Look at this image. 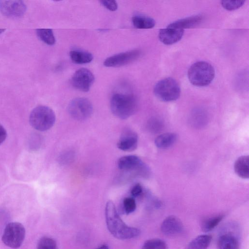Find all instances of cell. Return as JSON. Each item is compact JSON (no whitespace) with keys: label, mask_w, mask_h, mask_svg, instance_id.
<instances>
[{"label":"cell","mask_w":249,"mask_h":249,"mask_svg":"<svg viewBox=\"0 0 249 249\" xmlns=\"http://www.w3.org/2000/svg\"><path fill=\"white\" fill-rule=\"evenodd\" d=\"M110 109L117 117L126 119L132 115L137 108V100L131 94L115 93L110 99Z\"/></svg>","instance_id":"7a4b0ae2"},{"label":"cell","mask_w":249,"mask_h":249,"mask_svg":"<svg viewBox=\"0 0 249 249\" xmlns=\"http://www.w3.org/2000/svg\"><path fill=\"white\" fill-rule=\"evenodd\" d=\"M96 249H108V248L107 246L106 245H102L101 246H100V247Z\"/></svg>","instance_id":"4dcf8cb0"},{"label":"cell","mask_w":249,"mask_h":249,"mask_svg":"<svg viewBox=\"0 0 249 249\" xmlns=\"http://www.w3.org/2000/svg\"><path fill=\"white\" fill-rule=\"evenodd\" d=\"M101 4L107 9L111 11H115L118 8L117 2L113 0H103L100 1Z\"/></svg>","instance_id":"83f0119b"},{"label":"cell","mask_w":249,"mask_h":249,"mask_svg":"<svg viewBox=\"0 0 249 249\" xmlns=\"http://www.w3.org/2000/svg\"><path fill=\"white\" fill-rule=\"evenodd\" d=\"M37 249H58L56 242L48 237L41 238L37 244Z\"/></svg>","instance_id":"d4e9b609"},{"label":"cell","mask_w":249,"mask_h":249,"mask_svg":"<svg viewBox=\"0 0 249 249\" xmlns=\"http://www.w3.org/2000/svg\"><path fill=\"white\" fill-rule=\"evenodd\" d=\"M55 121V115L51 108L45 106H39L31 111L29 122L36 130L44 131L50 129Z\"/></svg>","instance_id":"277c9868"},{"label":"cell","mask_w":249,"mask_h":249,"mask_svg":"<svg viewBox=\"0 0 249 249\" xmlns=\"http://www.w3.org/2000/svg\"><path fill=\"white\" fill-rule=\"evenodd\" d=\"M4 31H5V29H0V34H2L3 32H4Z\"/></svg>","instance_id":"1f68e13d"},{"label":"cell","mask_w":249,"mask_h":249,"mask_svg":"<svg viewBox=\"0 0 249 249\" xmlns=\"http://www.w3.org/2000/svg\"><path fill=\"white\" fill-rule=\"evenodd\" d=\"M94 81V76L88 69L81 68L76 71L71 78L72 86L80 91H88Z\"/></svg>","instance_id":"ba28073f"},{"label":"cell","mask_w":249,"mask_h":249,"mask_svg":"<svg viewBox=\"0 0 249 249\" xmlns=\"http://www.w3.org/2000/svg\"><path fill=\"white\" fill-rule=\"evenodd\" d=\"M177 140V135L173 133H166L158 136L155 140V145L160 149H165L172 145Z\"/></svg>","instance_id":"ffe728a7"},{"label":"cell","mask_w":249,"mask_h":249,"mask_svg":"<svg viewBox=\"0 0 249 249\" xmlns=\"http://www.w3.org/2000/svg\"><path fill=\"white\" fill-rule=\"evenodd\" d=\"M245 2V0H222L221 4L225 9L231 11L241 7Z\"/></svg>","instance_id":"484cf974"},{"label":"cell","mask_w":249,"mask_h":249,"mask_svg":"<svg viewBox=\"0 0 249 249\" xmlns=\"http://www.w3.org/2000/svg\"><path fill=\"white\" fill-rule=\"evenodd\" d=\"M71 61L77 64H84L92 61L93 57L89 52L81 50H72L70 52Z\"/></svg>","instance_id":"d6986e66"},{"label":"cell","mask_w":249,"mask_h":249,"mask_svg":"<svg viewBox=\"0 0 249 249\" xmlns=\"http://www.w3.org/2000/svg\"><path fill=\"white\" fill-rule=\"evenodd\" d=\"M132 22L133 26L137 29H151L155 25V21L152 18L142 15L133 17Z\"/></svg>","instance_id":"44dd1931"},{"label":"cell","mask_w":249,"mask_h":249,"mask_svg":"<svg viewBox=\"0 0 249 249\" xmlns=\"http://www.w3.org/2000/svg\"><path fill=\"white\" fill-rule=\"evenodd\" d=\"M203 17L201 15L193 16L180 19L170 23L168 28L184 29L195 27L201 22Z\"/></svg>","instance_id":"2e32d148"},{"label":"cell","mask_w":249,"mask_h":249,"mask_svg":"<svg viewBox=\"0 0 249 249\" xmlns=\"http://www.w3.org/2000/svg\"><path fill=\"white\" fill-rule=\"evenodd\" d=\"M106 224L108 231L115 237L119 239H129L138 236L139 229L126 225L120 217L113 202H107L105 208Z\"/></svg>","instance_id":"6da1fadb"},{"label":"cell","mask_w":249,"mask_h":249,"mask_svg":"<svg viewBox=\"0 0 249 249\" xmlns=\"http://www.w3.org/2000/svg\"><path fill=\"white\" fill-rule=\"evenodd\" d=\"M6 137V131L3 126L0 124V145L5 141Z\"/></svg>","instance_id":"f546056e"},{"label":"cell","mask_w":249,"mask_h":249,"mask_svg":"<svg viewBox=\"0 0 249 249\" xmlns=\"http://www.w3.org/2000/svg\"><path fill=\"white\" fill-rule=\"evenodd\" d=\"M26 6L22 0H0V11L9 18H18L24 15Z\"/></svg>","instance_id":"30bf717a"},{"label":"cell","mask_w":249,"mask_h":249,"mask_svg":"<svg viewBox=\"0 0 249 249\" xmlns=\"http://www.w3.org/2000/svg\"><path fill=\"white\" fill-rule=\"evenodd\" d=\"M142 249H168V248L163 240L159 238H153L146 241Z\"/></svg>","instance_id":"cb8c5ba5"},{"label":"cell","mask_w":249,"mask_h":249,"mask_svg":"<svg viewBox=\"0 0 249 249\" xmlns=\"http://www.w3.org/2000/svg\"><path fill=\"white\" fill-rule=\"evenodd\" d=\"M124 209L127 214L133 212L136 208V203L133 197H128L123 200Z\"/></svg>","instance_id":"4316f807"},{"label":"cell","mask_w":249,"mask_h":249,"mask_svg":"<svg viewBox=\"0 0 249 249\" xmlns=\"http://www.w3.org/2000/svg\"><path fill=\"white\" fill-rule=\"evenodd\" d=\"M142 188L140 184H135L131 190V194L133 197H137L141 195Z\"/></svg>","instance_id":"f1b7e54d"},{"label":"cell","mask_w":249,"mask_h":249,"mask_svg":"<svg viewBox=\"0 0 249 249\" xmlns=\"http://www.w3.org/2000/svg\"><path fill=\"white\" fill-rule=\"evenodd\" d=\"M160 230L166 236H176L183 232V225L178 218L174 215H170L162 221Z\"/></svg>","instance_id":"7c38bea8"},{"label":"cell","mask_w":249,"mask_h":249,"mask_svg":"<svg viewBox=\"0 0 249 249\" xmlns=\"http://www.w3.org/2000/svg\"><path fill=\"white\" fill-rule=\"evenodd\" d=\"M184 34V30L167 27L160 30L159 38L160 41L165 45H172L179 41Z\"/></svg>","instance_id":"9a60e30c"},{"label":"cell","mask_w":249,"mask_h":249,"mask_svg":"<svg viewBox=\"0 0 249 249\" xmlns=\"http://www.w3.org/2000/svg\"><path fill=\"white\" fill-rule=\"evenodd\" d=\"M215 71L213 67L205 61H198L193 64L188 71L190 83L197 87L209 85L213 80Z\"/></svg>","instance_id":"3957f363"},{"label":"cell","mask_w":249,"mask_h":249,"mask_svg":"<svg viewBox=\"0 0 249 249\" xmlns=\"http://www.w3.org/2000/svg\"><path fill=\"white\" fill-rule=\"evenodd\" d=\"M117 165L120 170L126 172L137 171L142 173L146 169L142 160L135 155L120 158L118 160Z\"/></svg>","instance_id":"8fae6325"},{"label":"cell","mask_w":249,"mask_h":249,"mask_svg":"<svg viewBox=\"0 0 249 249\" xmlns=\"http://www.w3.org/2000/svg\"><path fill=\"white\" fill-rule=\"evenodd\" d=\"M154 93L159 99L164 102H171L179 98L180 89L175 79L166 78L159 81L155 85Z\"/></svg>","instance_id":"5b68a950"},{"label":"cell","mask_w":249,"mask_h":249,"mask_svg":"<svg viewBox=\"0 0 249 249\" xmlns=\"http://www.w3.org/2000/svg\"><path fill=\"white\" fill-rule=\"evenodd\" d=\"M138 142L137 134L131 130L126 129L121 134L117 142V147L122 151L131 152L136 149Z\"/></svg>","instance_id":"4fadbf2b"},{"label":"cell","mask_w":249,"mask_h":249,"mask_svg":"<svg viewBox=\"0 0 249 249\" xmlns=\"http://www.w3.org/2000/svg\"><path fill=\"white\" fill-rule=\"evenodd\" d=\"M141 52L134 50L114 54L107 58L104 65L107 67H118L124 66L137 59Z\"/></svg>","instance_id":"9c48e42d"},{"label":"cell","mask_w":249,"mask_h":249,"mask_svg":"<svg viewBox=\"0 0 249 249\" xmlns=\"http://www.w3.org/2000/svg\"><path fill=\"white\" fill-rule=\"evenodd\" d=\"M25 235V228L21 224L11 222L6 225L4 229L2 240L9 247L17 249L22 244Z\"/></svg>","instance_id":"8992f818"},{"label":"cell","mask_w":249,"mask_h":249,"mask_svg":"<svg viewBox=\"0 0 249 249\" xmlns=\"http://www.w3.org/2000/svg\"><path fill=\"white\" fill-rule=\"evenodd\" d=\"M212 237L209 234L200 235L193 239L186 249H207L209 246Z\"/></svg>","instance_id":"ac0fdd59"},{"label":"cell","mask_w":249,"mask_h":249,"mask_svg":"<svg viewBox=\"0 0 249 249\" xmlns=\"http://www.w3.org/2000/svg\"><path fill=\"white\" fill-rule=\"evenodd\" d=\"M217 249H240L238 236L231 231L222 233L217 241Z\"/></svg>","instance_id":"5bb4252c"},{"label":"cell","mask_w":249,"mask_h":249,"mask_svg":"<svg viewBox=\"0 0 249 249\" xmlns=\"http://www.w3.org/2000/svg\"><path fill=\"white\" fill-rule=\"evenodd\" d=\"M223 218V215H218L205 219L201 224L202 230L205 232L213 230L219 224Z\"/></svg>","instance_id":"7402d4cb"},{"label":"cell","mask_w":249,"mask_h":249,"mask_svg":"<svg viewBox=\"0 0 249 249\" xmlns=\"http://www.w3.org/2000/svg\"><path fill=\"white\" fill-rule=\"evenodd\" d=\"M234 169L236 174L240 178L246 179L249 177V157L242 156L235 162Z\"/></svg>","instance_id":"e0dca14e"},{"label":"cell","mask_w":249,"mask_h":249,"mask_svg":"<svg viewBox=\"0 0 249 249\" xmlns=\"http://www.w3.org/2000/svg\"><path fill=\"white\" fill-rule=\"evenodd\" d=\"M68 111L70 115L77 121L88 119L93 112V106L88 99L79 97L72 100L68 105Z\"/></svg>","instance_id":"52a82bcc"},{"label":"cell","mask_w":249,"mask_h":249,"mask_svg":"<svg viewBox=\"0 0 249 249\" xmlns=\"http://www.w3.org/2000/svg\"><path fill=\"white\" fill-rule=\"evenodd\" d=\"M37 36L45 44L53 45L55 43L53 33L50 29H38L36 31Z\"/></svg>","instance_id":"603a6c76"}]
</instances>
